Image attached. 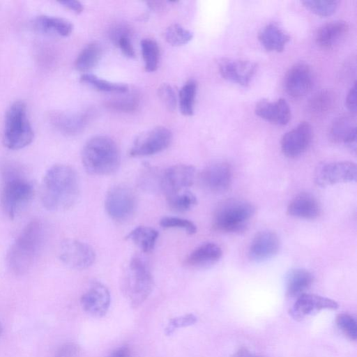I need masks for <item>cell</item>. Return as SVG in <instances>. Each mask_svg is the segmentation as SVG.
Instances as JSON below:
<instances>
[{
  "mask_svg": "<svg viewBox=\"0 0 357 357\" xmlns=\"http://www.w3.org/2000/svg\"><path fill=\"white\" fill-rule=\"evenodd\" d=\"M79 192V180L76 171L66 165H55L44 176L41 201L47 210L63 211L77 202Z\"/></svg>",
  "mask_w": 357,
  "mask_h": 357,
  "instance_id": "obj_1",
  "label": "cell"
},
{
  "mask_svg": "<svg viewBox=\"0 0 357 357\" xmlns=\"http://www.w3.org/2000/svg\"><path fill=\"white\" fill-rule=\"evenodd\" d=\"M1 173L3 178L1 206L5 213L13 219L33 198V187L15 162L5 161L1 165Z\"/></svg>",
  "mask_w": 357,
  "mask_h": 357,
  "instance_id": "obj_2",
  "label": "cell"
},
{
  "mask_svg": "<svg viewBox=\"0 0 357 357\" xmlns=\"http://www.w3.org/2000/svg\"><path fill=\"white\" fill-rule=\"evenodd\" d=\"M81 158L85 170L98 176L112 174L121 163L119 148L107 135H96L87 140L82 148Z\"/></svg>",
  "mask_w": 357,
  "mask_h": 357,
  "instance_id": "obj_3",
  "label": "cell"
},
{
  "mask_svg": "<svg viewBox=\"0 0 357 357\" xmlns=\"http://www.w3.org/2000/svg\"><path fill=\"white\" fill-rule=\"evenodd\" d=\"M44 239L42 223L33 220L22 229L8 253V263L16 274H24L33 265Z\"/></svg>",
  "mask_w": 357,
  "mask_h": 357,
  "instance_id": "obj_4",
  "label": "cell"
},
{
  "mask_svg": "<svg viewBox=\"0 0 357 357\" xmlns=\"http://www.w3.org/2000/svg\"><path fill=\"white\" fill-rule=\"evenodd\" d=\"M153 278L146 263L139 257L128 262L122 275V291L133 307L143 303L151 294Z\"/></svg>",
  "mask_w": 357,
  "mask_h": 357,
  "instance_id": "obj_5",
  "label": "cell"
},
{
  "mask_svg": "<svg viewBox=\"0 0 357 357\" xmlns=\"http://www.w3.org/2000/svg\"><path fill=\"white\" fill-rule=\"evenodd\" d=\"M34 132L27 116L26 104L14 102L6 111L3 132V143L11 150H19L29 145Z\"/></svg>",
  "mask_w": 357,
  "mask_h": 357,
  "instance_id": "obj_6",
  "label": "cell"
},
{
  "mask_svg": "<svg viewBox=\"0 0 357 357\" xmlns=\"http://www.w3.org/2000/svg\"><path fill=\"white\" fill-rule=\"evenodd\" d=\"M255 213L254 205L245 200L231 199L225 201L215 210L213 227L225 233L243 232Z\"/></svg>",
  "mask_w": 357,
  "mask_h": 357,
  "instance_id": "obj_7",
  "label": "cell"
},
{
  "mask_svg": "<svg viewBox=\"0 0 357 357\" xmlns=\"http://www.w3.org/2000/svg\"><path fill=\"white\" fill-rule=\"evenodd\" d=\"M137 199L134 192L125 185H116L109 188L105 199L107 215L117 222H125L135 213Z\"/></svg>",
  "mask_w": 357,
  "mask_h": 357,
  "instance_id": "obj_8",
  "label": "cell"
},
{
  "mask_svg": "<svg viewBox=\"0 0 357 357\" xmlns=\"http://www.w3.org/2000/svg\"><path fill=\"white\" fill-rule=\"evenodd\" d=\"M172 141V132L165 126H157L139 135L129 153L132 157L152 155L165 150Z\"/></svg>",
  "mask_w": 357,
  "mask_h": 357,
  "instance_id": "obj_9",
  "label": "cell"
},
{
  "mask_svg": "<svg viewBox=\"0 0 357 357\" xmlns=\"http://www.w3.org/2000/svg\"><path fill=\"white\" fill-rule=\"evenodd\" d=\"M59 257L66 266L82 270L92 266L96 260V252L89 244L75 239H66L61 242Z\"/></svg>",
  "mask_w": 357,
  "mask_h": 357,
  "instance_id": "obj_10",
  "label": "cell"
},
{
  "mask_svg": "<svg viewBox=\"0 0 357 357\" xmlns=\"http://www.w3.org/2000/svg\"><path fill=\"white\" fill-rule=\"evenodd\" d=\"M357 168L354 162L339 161L319 165L314 173V183L319 187L356 181Z\"/></svg>",
  "mask_w": 357,
  "mask_h": 357,
  "instance_id": "obj_11",
  "label": "cell"
},
{
  "mask_svg": "<svg viewBox=\"0 0 357 357\" xmlns=\"http://www.w3.org/2000/svg\"><path fill=\"white\" fill-rule=\"evenodd\" d=\"M196 169L190 165H172L161 173L160 192L166 197L186 190L195 179Z\"/></svg>",
  "mask_w": 357,
  "mask_h": 357,
  "instance_id": "obj_12",
  "label": "cell"
},
{
  "mask_svg": "<svg viewBox=\"0 0 357 357\" xmlns=\"http://www.w3.org/2000/svg\"><path fill=\"white\" fill-rule=\"evenodd\" d=\"M312 128L306 122H301L296 127L286 132L281 139V150L287 158H294L303 153L312 139Z\"/></svg>",
  "mask_w": 357,
  "mask_h": 357,
  "instance_id": "obj_13",
  "label": "cell"
},
{
  "mask_svg": "<svg viewBox=\"0 0 357 357\" xmlns=\"http://www.w3.org/2000/svg\"><path fill=\"white\" fill-rule=\"evenodd\" d=\"M256 63L244 59H221L218 69L222 77L231 82L247 86L256 73Z\"/></svg>",
  "mask_w": 357,
  "mask_h": 357,
  "instance_id": "obj_14",
  "label": "cell"
},
{
  "mask_svg": "<svg viewBox=\"0 0 357 357\" xmlns=\"http://www.w3.org/2000/svg\"><path fill=\"white\" fill-rule=\"evenodd\" d=\"M201 183L208 191L224 193L231 187L232 171L225 162H216L207 166L201 173Z\"/></svg>",
  "mask_w": 357,
  "mask_h": 357,
  "instance_id": "obj_15",
  "label": "cell"
},
{
  "mask_svg": "<svg viewBox=\"0 0 357 357\" xmlns=\"http://www.w3.org/2000/svg\"><path fill=\"white\" fill-rule=\"evenodd\" d=\"M313 83V77L310 66L298 63L291 66L284 77V89L287 93L298 98L309 92Z\"/></svg>",
  "mask_w": 357,
  "mask_h": 357,
  "instance_id": "obj_16",
  "label": "cell"
},
{
  "mask_svg": "<svg viewBox=\"0 0 357 357\" xmlns=\"http://www.w3.org/2000/svg\"><path fill=\"white\" fill-rule=\"evenodd\" d=\"M337 307V303L331 298L305 293L297 298L289 310V314L294 319L301 320L320 310H335Z\"/></svg>",
  "mask_w": 357,
  "mask_h": 357,
  "instance_id": "obj_17",
  "label": "cell"
},
{
  "mask_svg": "<svg viewBox=\"0 0 357 357\" xmlns=\"http://www.w3.org/2000/svg\"><path fill=\"white\" fill-rule=\"evenodd\" d=\"M280 241L275 232L262 231L255 235L249 248V258L256 262L264 261L277 255Z\"/></svg>",
  "mask_w": 357,
  "mask_h": 357,
  "instance_id": "obj_18",
  "label": "cell"
},
{
  "mask_svg": "<svg viewBox=\"0 0 357 357\" xmlns=\"http://www.w3.org/2000/svg\"><path fill=\"white\" fill-rule=\"evenodd\" d=\"M110 301L109 291L100 282L93 283L81 298L84 310L96 317H102L106 314Z\"/></svg>",
  "mask_w": 357,
  "mask_h": 357,
  "instance_id": "obj_19",
  "label": "cell"
},
{
  "mask_svg": "<svg viewBox=\"0 0 357 357\" xmlns=\"http://www.w3.org/2000/svg\"><path fill=\"white\" fill-rule=\"evenodd\" d=\"M255 114L271 123L284 126L291 119V109L287 102L280 98L274 102L261 100L255 108Z\"/></svg>",
  "mask_w": 357,
  "mask_h": 357,
  "instance_id": "obj_20",
  "label": "cell"
},
{
  "mask_svg": "<svg viewBox=\"0 0 357 357\" xmlns=\"http://www.w3.org/2000/svg\"><path fill=\"white\" fill-rule=\"evenodd\" d=\"M49 118L52 126L60 132L74 136L84 130L89 117L81 112H54L50 114Z\"/></svg>",
  "mask_w": 357,
  "mask_h": 357,
  "instance_id": "obj_21",
  "label": "cell"
},
{
  "mask_svg": "<svg viewBox=\"0 0 357 357\" xmlns=\"http://www.w3.org/2000/svg\"><path fill=\"white\" fill-rule=\"evenodd\" d=\"M329 137L335 143H344L349 149L356 152V125L355 119L349 115L337 117L332 123Z\"/></svg>",
  "mask_w": 357,
  "mask_h": 357,
  "instance_id": "obj_22",
  "label": "cell"
},
{
  "mask_svg": "<svg viewBox=\"0 0 357 357\" xmlns=\"http://www.w3.org/2000/svg\"><path fill=\"white\" fill-rule=\"evenodd\" d=\"M221 248L214 243H205L193 250L184 261L185 266L200 269L216 264L222 257Z\"/></svg>",
  "mask_w": 357,
  "mask_h": 357,
  "instance_id": "obj_23",
  "label": "cell"
},
{
  "mask_svg": "<svg viewBox=\"0 0 357 357\" xmlns=\"http://www.w3.org/2000/svg\"><path fill=\"white\" fill-rule=\"evenodd\" d=\"M321 213L317 199L309 193H301L289 202L287 206L288 215L302 219L313 220Z\"/></svg>",
  "mask_w": 357,
  "mask_h": 357,
  "instance_id": "obj_24",
  "label": "cell"
},
{
  "mask_svg": "<svg viewBox=\"0 0 357 357\" xmlns=\"http://www.w3.org/2000/svg\"><path fill=\"white\" fill-rule=\"evenodd\" d=\"M349 24L335 20L322 25L316 33V42L323 49H330L338 44L349 31Z\"/></svg>",
  "mask_w": 357,
  "mask_h": 357,
  "instance_id": "obj_25",
  "label": "cell"
},
{
  "mask_svg": "<svg viewBox=\"0 0 357 357\" xmlns=\"http://www.w3.org/2000/svg\"><path fill=\"white\" fill-rule=\"evenodd\" d=\"M258 39L267 51L281 52L289 41L290 36L278 24L270 23L259 31Z\"/></svg>",
  "mask_w": 357,
  "mask_h": 357,
  "instance_id": "obj_26",
  "label": "cell"
},
{
  "mask_svg": "<svg viewBox=\"0 0 357 357\" xmlns=\"http://www.w3.org/2000/svg\"><path fill=\"white\" fill-rule=\"evenodd\" d=\"M314 280L313 275L304 268L291 270L286 278V294L289 297H296L305 293Z\"/></svg>",
  "mask_w": 357,
  "mask_h": 357,
  "instance_id": "obj_27",
  "label": "cell"
},
{
  "mask_svg": "<svg viewBox=\"0 0 357 357\" xmlns=\"http://www.w3.org/2000/svg\"><path fill=\"white\" fill-rule=\"evenodd\" d=\"M35 26L41 32L63 37L70 36L73 29V24L68 20L47 15L38 16L35 20Z\"/></svg>",
  "mask_w": 357,
  "mask_h": 357,
  "instance_id": "obj_28",
  "label": "cell"
},
{
  "mask_svg": "<svg viewBox=\"0 0 357 357\" xmlns=\"http://www.w3.org/2000/svg\"><path fill=\"white\" fill-rule=\"evenodd\" d=\"M102 54V48L97 42H91L86 45L77 55L75 67L77 70L86 73L100 61Z\"/></svg>",
  "mask_w": 357,
  "mask_h": 357,
  "instance_id": "obj_29",
  "label": "cell"
},
{
  "mask_svg": "<svg viewBox=\"0 0 357 357\" xmlns=\"http://www.w3.org/2000/svg\"><path fill=\"white\" fill-rule=\"evenodd\" d=\"M336 96L333 91L323 89L316 93L309 100L307 110L314 116H324L334 108Z\"/></svg>",
  "mask_w": 357,
  "mask_h": 357,
  "instance_id": "obj_30",
  "label": "cell"
},
{
  "mask_svg": "<svg viewBox=\"0 0 357 357\" xmlns=\"http://www.w3.org/2000/svg\"><path fill=\"white\" fill-rule=\"evenodd\" d=\"M159 236L158 231L151 227L138 226L131 230L126 238L132 241L144 252L153 250Z\"/></svg>",
  "mask_w": 357,
  "mask_h": 357,
  "instance_id": "obj_31",
  "label": "cell"
},
{
  "mask_svg": "<svg viewBox=\"0 0 357 357\" xmlns=\"http://www.w3.org/2000/svg\"><path fill=\"white\" fill-rule=\"evenodd\" d=\"M130 27L125 24H116L109 31V38L122 54L130 59L135 57V52L130 39Z\"/></svg>",
  "mask_w": 357,
  "mask_h": 357,
  "instance_id": "obj_32",
  "label": "cell"
},
{
  "mask_svg": "<svg viewBox=\"0 0 357 357\" xmlns=\"http://www.w3.org/2000/svg\"><path fill=\"white\" fill-rule=\"evenodd\" d=\"M197 82L190 79L186 82L178 93V106L181 113L184 116H192L194 112Z\"/></svg>",
  "mask_w": 357,
  "mask_h": 357,
  "instance_id": "obj_33",
  "label": "cell"
},
{
  "mask_svg": "<svg viewBox=\"0 0 357 357\" xmlns=\"http://www.w3.org/2000/svg\"><path fill=\"white\" fill-rule=\"evenodd\" d=\"M80 81L92 86L100 91L119 94L128 91V86L126 84L107 81L91 73H84L80 77Z\"/></svg>",
  "mask_w": 357,
  "mask_h": 357,
  "instance_id": "obj_34",
  "label": "cell"
},
{
  "mask_svg": "<svg viewBox=\"0 0 357 357\" xmlns=\"http://www.w3.org/2000/svg\"><path fill=\"white\" fill-rule=\"evenodd\" d=\"M142 54L146 72H154L159 63L160 50L155 40L144 38L140 43Z\"/></svg>",
  "mask_w": 357,
  "mask_h": 357,
  "instance_id": "obj_35",
  "label": "cell"
},
{
  "mask_svg": "<svg viewBox=\"0 0 357 357\" xmlns=\"http://www.w3.org/2000/svg\"><path fill=\"white\" fill-rule=\"evenodd\" d=\"M166 198L169 208L177 213L186 212L197 204L196 196L188 190L167 196Z\"/></svg>",
  "mask_w": 357,
  "mask_h": 357,
  "instance_id": "obj_36",
  "label": "cell"
},
{
  "mask_svg": "<svg viewBox=\"0 0 357 357\" xmlns=\"http://www.w3.org/2000/svg\"><path fill=\"white\" fill-rule=\"evenodd\" d=\"M165 38L170 45L178 47L188 43L192 39L193 34L181 25L173 24L167 28Z\"/></svg>",
  "mask_w": 357,
  "mask_h": 357,
  "instance_id": "obj_37",
  "label": "cell"
},
{
  "mask_svg": "<svg viewBox=\"0 0 357 357\" xmlns=\"http://www.w3.org/2000/svg\"><path fill=\"white\" fill-rule=\"evenodd\" d=\"M161 173L151 165H145L139 174L141 188L149 192L160 191Z\"/></svg>",
  "mask_w": 357,
  "mask_h": 357,
  "instance_id": "obj_38",
  "label": "cell"
},
{
  "mask_svg": "<svg viewBox=\"0 0 357 357\" xmlns=\"http://www.w3.org/2000/svg\"><path fill=\"white\" fill-rule=\"evenodd\" d=\"M139 105V98L136 93H128L108 100L106 105L113 109L122 112L135 111Z\"/></svg>",
  "mask_w": 357,
  "mask_h": 357,
  "instance_id": "obj_39",
  "label": "cell"
},
{
  "mask_svg": "<svg viewBox=\"0 0 357 357\" xmlns=\"http://www.w3.org/2000/svg\"><path fill=\"white\" fill-rule=\"evenodd\" d=\"M302 3L312 13L321 16L327 17L333 15L338 5L337 1L328 0H305Z\"/></svg>",
  "mask_w": 357,
  "mask_h": 357,
  "instance_id": "obj_40",
  "label": "cell"
},
{
  "mask_svg": "<svg viewBox=\"0 0 357 357\" xmlns=\"http://www.w3.org/2000/svg\"><path fill=\"white\" fill-rule=\"evenodd\" d=\"M160 225L163 228H177L183 229L187 234L192 235L197 232V227L192 221L178 217H163Z\"/></svg>",
  "mask_w": 357,
  "mask_h": 357,
  "instance_id": "obj_41",
  "label": "cell"
},
{
  "mask_svg": "<svg viewBox=\"0 0 357 357\" xmlns=\"http://www.w3.org/2000/svg\"><path fill=\"white\" fill-rule=\"evenodd\" d=\"M336 324L342 333L351 340L357 338V325L356 319L348 314H340L336 317Z\"/></svg>",
  "mask_w": 357,
  "mask_h": 357,
  "instance_id": "obj_42",
  "label": "cell"
},
{
  "mask_svg": "<svg viewBox=\"0 0 357 357\" xmlns=\"http://www.w3.org/2000/svg\"><path fill=\"white\" fill-rule=\"evenodd\" d=\"M158 95L168 111L173 112L175 110L177 105V98L171 85L167 83L161 84L158 89Z\"/></svg>",
  "mask_w": 357,
  "mask_h": 357,
  "instance_id": "obj_43",
  "label": "cell"
},
{
  "mask_svg": "<svg viewBox=\"0 0 357 357\" xmlns=\"http://www.w3.org/2000/svg\"><path fill=\"white\" fill-rule=\"evenodd\" d=\"M197 321V318L193 314H186L185 316L174 318L171 319L167 328V333L169 334L173 331L179 327L187 326L193 324Z\"/></svg>",
  "mask_w": 357,
  "mask_h": 357,
  "instance_id": "obj_44",
  "label": "cell"
},
{
  "mask_svg": "<svg viewBox=\"0 0 357 357\" xmlns=\"http://www.w3.org/2000/svg\"><path fill=\"white\" fill-rule=\"evenodd\" d=\"M79 348L73 342H68L61 345L55 352L54 357H75Z\"/></svg>",
  "mask_w": 357,
  "mask_h": 357,
  "instance_id": "obj_45",
  "label": "cell"
},
{
  "mask_svg": "<svg viewBox=\"0 0 357 357\" xmlns=\"http://www.w3.org/2000/svg\"><path fill=\"white\" fill-rule=\"evenodd\" d=\"M356 82L355 81L353 86L349 89L346 98V106L347 109L355 114L356 112Z\"/></svg>",
  "mask_w": 357,
  "mask_h": 357,
  "instance_id": "obj_46",
  "label": "cell"
},
{
  "mask_svg": "<svg viewBox=\"0 0 357 357\" xmlns=\"http://www.w3.org/2000/svg\"><path fill=\"white\" fill-rule=\"evenodd\" d=\"M59 3L76 14H79L84 10L83 4L76 0L61 1Z\"/></svg>",
  "mask_w": 357,
  "mask_h": 357,
  "instance_id": "obj_47",
  "label": "cell"
},
{
  "mask_svg": "<svg viewBox=\"0 0 357 357\" xmlns=\"http://www.w3.org/2000/svg\"><path fill=\"white\" fill-rule=\"evenodd\" d=\"M232 357H264L261 355L255 354L245 347L238 349Z\"/></svg>",
  "mask_w": 357,
  "mask_h": 357,
  "instance_id": "obj_48",
  "label": "cell"
},
{
  "mask_svg": "<svg viewBox=\"0 0 357 357\" xmlns=\"http://www.w3.org/2000/svg\"><path fill=\"white\" fill-rule=\"evenodd\" d=\"M109 357H132L127 347H121L114 351Z\"/></svg>",
  "mask_w": 357,
  "mask_h": 357,
  "instance_id": "obj_49",
  "label": "cell"
},
{
  "mask_svg": "<svg viewBox=\"0 0 357 357\" xmlns=\"http://www.w3.org/2000/svg\"><path fill=\"white\" fill-rule=\"evenodd\" d=\"M1 326L0 324V334H1Z\"/></svg>",
  "mask_w": 357,
  "mask_h": 357,
  "instance_id": "obj_50",
  "label": "cell"
}]
</instances>
